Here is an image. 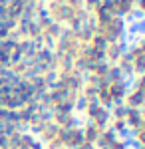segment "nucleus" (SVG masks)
I'll return each instance as SVG.
<instances>
[{
    "label": "nucleus",
    "mask_w": 145,
    "mask_h": 149,
    "mask_svg": "<svg viewBox=\"0 0 145 149\" xmlns=\"http://www.w3.org/2000/svg\"><path fill=\"white\" fill-rule=\"evenodd\" d=\"M62 141H64V149H78L84 143V131L79 125L62 129Z\"/></svg>",
    "instance_id": "1"
},
{
    "label": "nucleus",
    "mask_w": 145,
    "mask_h": 149,
    "mask_svg": "<svg viewBox=\"0 0 145 149\" xmlns=\"http://www.w3.org/2000/svg\"><path fill=\"white\" fill-rule=\"evenodd\" d=\"M123 105L127 109H141L145 105V93L135 90V88H129V92L125 93V97H123Z\"/></svg>",
    "instance_id": "2"
},
{
    "label": "nucleus",
    "mask_w": 145,
    "mask_h": 149,
    "mask_svg": "<svg viewBox=\"0 0 145 149\" xmlns=\"http://www.w3.org/2000/svg\"><path fill=\"white\" fill-rule=\"evenodd\" d=\"M143 115H141V111L139 109H127L125 111V123H127V131L131 133V131H135L137 127H141V123H143Z\"/></svg>",
    "instance_id": "3"
},
{
    "label": "nucleus",
    "mask_w": 145,
    "mask_h": 149,
    "mask_svg": "<svg viewBox=\"0 0 145 149\" xmlns=\"http://www.w3.org/2000/svg\"><path fill=\"white\" fill-rule=\"evenodd\" d=\"M82 131H84V143H89V145H96V141L100 137L101 133V127L93 125V123H89L86 121V125L82 127Z\"/></svg>",
    "instance_id": "4"
},
{
    "label": "nucleus",
    "mask_w": 145,
    "mask_h": 149,
    "mask_svg": "<svg viewBox=\"0 0 145 149\" xmlns=\"http://www.w3.org/2000/svg\"><path fill=\"white\" fill-rule=\"evenodd\" d=\"M115 139H117V135L113 133L109 127H105V129H101L100 137H98V141H96V147L98 149H109Z\"/></svg>",
    "instance_id": "5"
},
{
    "label": "nucleus",
    "mask_w": 145,
    "mask_h": 149,
    "mask_svg": "<svg viewBox=\"0 0 145 149\" xmlns=\"http://www.w3.org/2000/svg\"><path fill=\"white\" fill-rule=\"evenodd\" d=\"M129 135H131V141H129V143H133L135 147H143L145 145V121L141 123V127H137Z\"/></svg>",
    "instance_id": "6"
},
{
    "label": "nucleus",
    "mask_w": 145,
    "mask_h": 149,
    "mask_svg": "<svg viewBox=\"0 0 145 149\" xmlns=\"http://www.w3.org/2000/svg\"><path fill=\"white\" fill-rule=\"evenodd\" d=\"M109 149H131V143H129L125 137H117L112 143V147H109Z\"/></svg>",
    "instance_id": "7"
},
{
    "label": "nucleus",
    "mask_w": 145,
    "mask_h": 149,
    "mask_svg": "<svg viewBox=\"0 0 145 149\" xmlns=\"http://www.w3.org/2000/svg\"><path fill=\"white\" fill-rule=\"evenodd\" d=\"M131 88H135V90H139V92L145 93V74L135 76V78H133V86H131Z\"/></svg>",
    "instance_id": "8"
},
{
    "label": "nucleus",
    "mask_w": 145,
    "mask_h": 149,
    "mask_svg": "<svg viewBox=\"0 0 145 149\" xmlns=\"http://www.w3.org/2000/svg\"><path fill=\"white\" fill-rule=\"evenodd\" d=\"M135 10L139 12L141 16L145 18V0H137V4H135Z\"/></svg>",
    "instance_id": "9"
},
{
    "label": "nucleus",
    "mask_w": 145,
    "mask_h": 149,
    "mask_svg": "<svg viewBox=\"0 0 145 149\" xmlns=\"http://www.w3.org/2000/svg\"><path fill=\"white\" fill-rule=\"evenodd\" d=\"M78 149H98V147H96V145H89V143H82Z\"/></svg>",
    "instance_id": "10"
},
{
    "label": "nucleus",
    "mask_w": 145,
    "mask_h": 149,
    "mask_svg": "<svg viewBox=\"0 0 145 149\" xmlns=\"http://www.w3.org/2000/svg\"><path fill=\"white\" fill-rule=\"evenodd\" d=\"M139 111H141V115H143V119H145V105L141 107V109H139Z\"/></svg>",
    "instance_id": "11"
}]
</instances>
